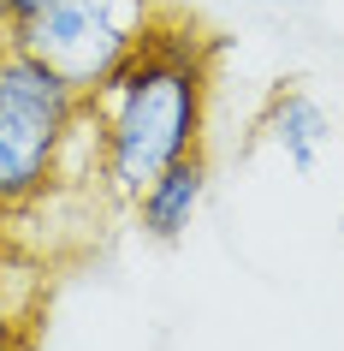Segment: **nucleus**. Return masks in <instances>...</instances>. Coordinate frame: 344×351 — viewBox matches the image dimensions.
I'll return each mask as SVG.
<instances>
[{
	"label": "nucleus",
	"mask_w": 344,
	"mask_h": 351,
	"mask_svg": "<svg viewBox=\"0 0 344 351\" xmlns=\"http://www.w3.org/2000/svg\"><path fill=\"white\" fill-rule=\"evenodd\" d=\"M208 60H214V48L196 24L155 12L143 24V36L131 42V54L83 95L95 125V167L113 197L131 203L161 167L202 149V137H208Z\"/></svg>",
	"instance_id": "f257e3e1"
},
{
	"label": "nucleus",
	"mask_w": 344,
	"mask_h": 351,
	"mask_svg": "<svg viewBox=\"0 0 344 351\" xmlns=\"http://www.w3.org/2000/svg\"><path fill=\"white\" fill-rule=\"evenodd\" d=\"M148 19H155V0H54L36 24H24L0 42L42 54L48 66L72 77L77 95H90L131 54V42L143 36Z\"/></svg>",
	"instance_id": "f03ea898"
},
{
	"label": "nucleus",
	"mask_w": 344,
	"mask_h": 351,
	"mask_svg": "<svg viewBox=\"0 0 344 351\" xmlns=\"http://www.w3.org/2000/svg\"><path fill=\"white\" fill-rule=\"evenodd\" d=\"M66 143L72 137H59V131L36 125L30 113H18L12 101H0V215L54 191V179L66 173Z\"/></svg>",
	"instance_id": "7ed1b4c3"
},
{
	"label": "nucleus",
	"mask_w": 344,
	"mask_h": 351,
	"mask_svg": "<svg viewBox=\"0 0 344 351\" xmlns=\"http://www.w3.org/2000/svg\"><path fill=\"white\" fill-rule=\"evenodd\" d=\"M202 197H208V155H202V149L196 155H178L172 167H161V173L131 197L143 239H155V244L184 239L190 221H196V208H202Z\"/></svg>",
	"instance_id": "20e7f679"
},
{
	"label": "nucleus",
	"mask_w": 344,
	"mask_h": 351,
	"mask_svg": "<svg viewBox=\"0 0 344 351\" xmlns=\"http://www.w3.org/2000/svg\"><path fill=\"white\" fill-rule=\"evenodd\" d=\"M267 131H273V143L285 149V161L297 167V173H308V167L321 161V149L332 143L326 108L315 101V95H303V90H279L267 101Z\"/></svg>",
	"instance_id": "39448f33"
},
{
	"label": "nucleus",
	"mask_w": 344,
	"mask_h": 351,
	"mask_svg": "<svg viewBox=\"0 0 344 351\" xmlns=\"http://www.w3.org/2000/svg\"><path fill=\"white\" fill-rule=\"evenodd\" d=\"M24 328H42V280L0 262V339H12Z\"/></svg>",
	"instance_id": "423d86ee"
},
{
	"label": "nucleus",
	"mask_w": 344,
	"mask_h": 351,
	"mask_svg": "<svg viewBox=\"0 0 344 351\" xmlns=\"http://www.w3.org/2000/svg\"><path fill=\"white\" fill-rule=\"evenodd\" d=\"M48 6H54V0H0V36H12V30H24V24H36Z\"/></svg>",
	"instance_id": "0eeeda50"
},
{
	"label": "nucleus",
	"mask_w": 344,
	"mask_h": 351,
	"mask_svg": "<svg viewBox=\"0 0 344 351\" xmlns=\"http://www.w3.org/2000/svg\"><path fill=\"white\" fill-rule=\"evenodd\" d=\"M36 333H42V328H24V333H12V339H0V351H36Z\"/></svg>",
	"instance_id": "6e6552de"
},
{
	"label": "nucleus",
	"mask_w": 344,
	"mask_h": 351,
	"mask_svg": "<svg viewBox=\"0 0 344 351\" xmlns=\"http://www.w3.org/2000/svg\"><path fill=\"white\" fill-rule=\"evenodd\" d=\"M255 6H303V0H255Z\"/></svg>",
	"instance_id": "1a4fd4ad"
}]
</instances>
